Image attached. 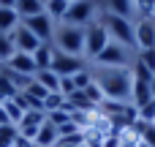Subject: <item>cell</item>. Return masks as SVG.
Masks as SVG:
<instances>
[{"mask_svg": "<svg viewBox=\"0 0 155 147\" xmlns=\"http://www.w3.org/2000/svg\"><path fill=\"white\" fill-rule=\"evenodd\" d=\"M93 74H95V82H98V87L104 90L106 98L131 104V90H134L131 65L128 68H98V65H93Z\"/></svg>", "mask_w": 155, "mask_h": 147, "instance_id": "cell-1", "label": "cell"}, {"mask_svg": "<svg viewBox=\"0 0 155 147\" xmlns=\"http://www.w3.org/2000/svg\"><path fill=\"white\" fill-rule=\"evenodd\" d=\"M101 25L106 27L109 38L123 44L125 49H134L136 52V30H134V19H123V16H114V14H106L101 11Z\"/></svg>", "mask_w": 155, "mask_h": 147, "instance_id": "cell-2", "label": "cell"}, {"mask_svg": "<svg viewBox=\"0 0 155 147\" xmlns=\"http://www.w3.org/2000/svg\"><path fill=\"white\" fill-rule=\"evenodd\" d=\"M54 49L65 52V55H76L84 57V27H71V25H57L54 27V38H52Z\"/></svg>", "mask_w": 155, "mask_h": 147, "instance_id": "cell-3", "label": "cell"}, {"mask_svg": "<svg viewBox=\"0 0 155 147\" xmlns=\"http://www.w3.org/2000/svg\"><path fill=\"white\" fill-rule=\"evenodd\" d=\"M101 16V0H79V3H68L65 16L60 25H71V27H87L90 22H95Z\"/></svg>", "mask_w": 155, "mask_h": 147, "instance_id": "cell-4", "label": "cell"}, {"mask_svg": "<svg viewBox=\"0 0 155 147\" xmlns=\"http://www.w3.org/2000/svg\"><path fill=\"white\" fill-rule=\"evenodd\" d=\"M131 63H134L131 49H125V46L117 44V41H109V44L101 49V55L93 60V65H98V68H128Z\"/></svg>", "mask_w": 155, "mask_h": 147, "instance_id": "cell-5", "label": "cell"}, {"mask_svg": "<svg viewBox=\"0 0 155 147\" xmlns=\"http://www.w3.org/2000/svg\"><path fill=\"white\" fill-rule=\"evenodd\" d=\"M112 38H109V33H106V27L101 25V19H95V22H90L87 27H84V60H95L98 55H101V49L109 44Z\"/></svg>", "mask_w": 155, "mask_h": 147, "instance_id": "cell-6", "label": "cell"}, {"mask_svg": "<svg viewBox=\"0 0 155 147\" xmlns=\"http://www.w3.org/2000/svg\"><path fill=\"white\" fill-rule=\"evenodd\" d=\"M54 46V44H52ZM87 65V60L84 57H76V55H65V52H60V49H54V57H52V71L57 74V76H74L76 71H82Z\"/></svg>", "mask_w": 155, "mask_h": 147, "instance_id": "cell-7", "label": "cell"}, {"mask_svg": "<svg viewBox=\"0 0 155 147\" xmlns=\"http://www.w3.org/2000/svg\"><path fill=\"white\" fill-rule=\"evenodd\" d=\"M22 25L41 41V44H52V38H54V22L46 16V14H38V16H30V19H22Z\"/></svg>", "mask_w": 155, "mask_h": 147, "instance_id": "cell-8", "label": "cell"}, {"mask_svg": "<svg viewBox=\"0 0 155 147\" xmlns=\"http://www.w3.org/2000/svg\"><path fill=\"white\" fill-rule=\"evenodd\" d=\"M134 30H136V52L153 49L155 46V16L136 19V22H134Z\"/></svg>", "mask_w": 155, "mask_h": 147, "instance_id": "cell-9", "label": "cell"}, {"mask_svg": "<svg viewBox=\"0 0 155 147\" xmlns=\"http://www.w3.org/2000/svg\"><path fill=\"white\" fill-rule=\"evenodd\" d=\"M11 35H14V46H16V52L33 55V52H35V49L41 46V41H38V38H35V35H33V33H30V30H27L25 25H19V27H16V30H14Z\"/></svg>", "mask_w": 155, "mask_h": 147, "instance_id": "cell-10", "label": "cell"}, {"mask_svg": "<svg viewBox=\"0 0 155 147\" xmlns=\"http://www.w3.org/2000/svg\"><path fill=\"white\" fill-rule=\"evenodd\" d=\"M101 11L123 16V19H134L136 22V11H134V0H101Z\"/></svg>", "mask_w": 155, "mask_h": 147, "instance_id": "cell-11", "label": "cell"}, {"mask_svg": "<svg viewBox=\"0 0 155 147\" xmlns=\"http://www.w3.org/2000/svg\"><path fill=\"white\" fill-rule=\"evenodd\" d=\"M5 68H11V71H16V74H25V76H35V60H33V55H25V52H16L8 63H5Z\"/></svg>", "mask_w": 155, "mask_h": 147, "instance_id": "cell-12", "label": "cell"}, {"mask_svg": "<svg viewBox=\"0 0 155 147\" xmlns=\"http://www.w3.org/2000/svg\"><path fill=\"white\" fill-rule=\"evenodd\" d=\"M38 147H57V142H60V131L46 120L41 128H38V134H35V139H33Z\"/></svg>", "mask_w": 155, "mask_h": 147, "instance_id": "cell-13", "label": "cell"}, {"mask_svg": "<svg viewBox=\"0 0 155 147\" xmlns=\"http://www.w3.org/2000/svg\"><path fill=\"white\" fill-rule=\"evenodd\" d=\"M52 57H54V46L52 44H41L33 52V60H35V68L38 71H49L52 68Z\"/></svg>", "mask_w": 155, "mask_h": 147, "instance_id": "cell-14", "label": "cell"}, {"mask_svg": "<svg viewBox=\"0 0 155 147\" xmlns=\"http://www.w3.org/2000/svg\"><path fill=\"white\" fill-rule=\"evenodd\" d=\"M147 101H153V90H150V85L147 82H139V79H134V90H131V104L139 109V106H144Z\"/></svg>", "mask_w": 155, "mask_h": 147, "instance_id": "cell-15", "label": "cell"}, {"mask_svg": "<svg viewBox=\"0 0 155 147\" xmlns=\"http://www.w3.org/2000/svg\"><path fill=\"white\" fill-rule=\"evenodd\" d=\"M44 90H49V93H60V76L49 68V71H35V76H33Z\"/></svg>", "mask_w": 155, "mask_h": 147, "instance_id": "cell-16", "label": "cell"}, {"mask_svg": "<svg viewBox=\"0 0 155 147\" xmlns=\"http://www.w3.org/2000/svg\"><path fill=\"white\" fill-rule=\"evenodd\" d=\"M16 14H19V19L38 16V14H44V3L41 0H16Z\"/></svg>", "mask_w": 155, "mask_h": 147, "instance_id": "cell-17", "label": "cell"}, {"mask_svg": "<svg viewBox=\"0 0 155 147\" xmlns=\"http://www.w3.org/2000/svg\"><path fill=\"white\" fill-rule=\"evenodd\" d=\"M22 25L16 8H0V33H14Z\"/></svg>", "mask_w": 155, "mask_h": 147, "instance_id": "cell-18", "label": "cell"}, {"mask_svg": "<svg viewBox=\"0 0 155 147\" xmlns=\"http://www.w3.org/2000/svg\"><path fill=\"white\" fill-rule=\"evenodd\" d=\"M65 8H68V0H49V3L44 5V14H46L54 25H60L63 16H65Z\"/></svg>", "mask_w": 155, "mask_h": 147, "instance_id": "cell-19", "label": "cell"}, {"mask_svg": "<svg viewBox=\"0 0 155 147\" xmlns=\"http://www.w3.org/2000/svg\"><path fill=\"white\" fill-rule=\"evenodd\" d=\"M16 55V46H14V35L11 33H0V63L5 65L11 57Z\"/></svg>", "mask_w": 155, "mask_h": 147, "instance_id": "cell-20", "label": "cell"}, {"mask_svg": "<svg viewBox=\"0 0 155 147\" xmlns=\"http://www.w3.org/2000/svg\"><path fill=\"white\" fill-rule=\"evenodd\" d=\"M71 79H74L76 90H84L87 85H93V82H95V74H93V65H84V68H82V71H76V74H74Z\"/></svg>", "mask_w": 155, "mask_h": 147, "instance_id": "cell-21", "label": "cell"}, {"mask_svg": "<svg viewBox=\"0 0 155 147\" xmlns=\"http://www.w3.org/2000/svg\"><path fill=\"white\" fill-rule=\"evenodd\" d=\"M60 109H65V95L63 93H49L44 98V112L49 115V112H60Z\"/></svg>", "mask_w": 155, "mask_h": 147, "instance_id": "cell-22", "label": "cell"}, {"mask_svg": "<svg viewBox=\"0 0 155 147\" xmlns=\"http://www.w3.org/2000/svg\"><path fill=\"white\" fill-rule=\"evenodd\" d=\"M19 139V128L16 125H3L0 128V147H14Z\"/></svg>", "mask_w": 155, "mask_h": 147, "instance_id": "cell-23", "label": "cell"}, {"mask_svg": "<svg viewBox=\"0 0 155 147\" xmlns=\"http://www.w3.org/2000/svg\"><path fill=\"white\" fill-rule=\"evenodd\" d=\"M134 11H136V19L155 16V0H134Z\"/></svg>", "mask_w": 155, "mask_h": 147, "instance_id": "cell-24", "label": "cell"}, {"mask_svg": "<svg viewBox=\"0 0 155 147\" xmlns=\"http://www.w3.org/2000/svg\"><path fill=\"white\" fill-rule=\"evenodd\" d=\"M82 93H84V98H87V101H90L93 106H101V104H104V98H106V95H104V90L98 87V82L87 85V87H84Z\"/></svg>", "mask_w": 155, "mask_h": 147, "instance_id": "cell-25", "label": "cell"}, {"mask_svg": "<svg viewBox=\"0 0 155 147\" xmlns=\"http://www.w3.org/2000/svg\"><path fill=\"white\" fill-rule=\"evenodd\" d=\"M136 60H139L147 71H153V74H155V46H153V49H142V52H136Z\"/></svg>", "mask_w": 155, "mask_h": 147, "instance_id": "cell-26", "label": "cell"}, {"mask_svg": "<svg viewBox=\"0 0 155 147\" xmlns=\"http://www.w3.org/2000/svg\"><path fill=\"white\" fill-rule=\"evenodd\" d=\"M3 109H5V115H8V120H11L14 125H19V123H22V115H25V112H22V109H19V106H16V104H14L11 98H8V101L3 104Z\"/></svg>", "mask_w": 155, "mask_h": 147, "instance_id": "cell-27", "label": "cell"}, {"mask_svg": "<svg viewBox=\"0 0 155 147\" xmlns=\"http://www.w3.org/2000/svg\"><path fill=\"white\" fill-rule=\"evenodd\" d=\"M136 112H139V120H144V123H155V98H153V101H147L144 106H139Z\"/></svg>", "mask_w": 155, "mask_h": 147, "instance_id": "cell-28", "label": "cell"}, {"mask_svg": "<svg viewBox=\"0 0 155 147\" xmlns=\"http://www.w3.org/2000/svg\"><path fill=\"white\" fill-rule=\"evenodd\" d=\"M25 93H27L30 98H35V101H41V104H44V98L49 95V90H44V87H41V85H38L35 79H33V85H30V87H27Z\"/></svg>", "mask_w": 155, "mask_h": 147, "instance_id": "cell-29", "label": "cell"}, {"mask_svg": "<svg viewBox=\"0 0 155 147\" xmlns=\"http://www.w3.org/2000/svg\"><path fill=\"white\" fill-rule=\"evenodd\" d=\"M60 93H63L65 98H71V95L76 93V85H74L71 76H60Z\"/></svg>", "mask_w": 155, "mask_h": 147, "instance_id": "cell-30", "label": "cell"}, {"mask_svg": "<svg viewBox=\"0 0 155 147\" xmlns=\"http://www.w3.org/2000/svg\"><path fill=\"white\" fill-rule=\"evenodd\" d=\"M139 142H144L147 147H155V123H150V125L144 128V134H142Z\"/></svg>", "mask_w": 155, "mask_h": 147, "instance_id": "cell-31", "label": "cell"}, {"mask_svg": "<svg viewBox=\"0 0 155 147\" xmlns=\"http://www.w3.org/2000/svg\"><path fill=\"white\" fill-rule=\"evenodd\" d=\"M3 125H14L11 120H8V115H5V109H3V104H0V128Z\"/></svg>", "mask_w": 155, "mask_h": 147, "instance_id": "cell-32", "label": "cell"}, {"mask_svg": "<svg viewBox=\"0 0 155 147\" xmlns=\"http://www.w3.org/2000/svg\"><path fill=\"white\" fill-rule=\"evenodd\" d=\"M0 8H16V0H0Z\"/></svg>", "mask_w": 155, "mask_h": 147, "instance_id": "cell-33", "label": "cell"}, {"mask_svg": "<svg viewBox=\"0 0 155 147\" xmlns=\"http://www.w3.org/2000/svg\"><path fill=\"white\" fill-rule=\"evenodd\" d=\"M150 90H153V98H155V76H153V82H150Z\"/></svg>", "mask_w": 155, "mask_h": 147, "instance_id": "cell-34", "label": "cell"}, {"mask_svg": "<svg viewBox=\"0 0 155 147\" xmlns=\"http://www.w3.org/2000/svg\"><path fill=\"white\" fill-rule=\"evenodd\" d=\"M5 101H8V98H5V95H3V93H0V104H5Z\"/></svg>", "mask_w": 155, "mask_h": 147, "instance_id": "cell-35", "label": "cell"}, {"mask_svg": "<svg viewBox=\"0 0 155 147\" xmlns=\"http://www.w3.org/2000/svg\"><path fill=\"white\" fill-rule=\"evenodd\" d=\"M139 147H147V145H144V142H139Z\"/></svg>", "mask_w": 155, "mask_h": 147, "instance_id": "cell-36", "label": "cell"}, {"mask_svg": "<svg viewBox=\"0 0 155 147\" xmlns=\"http://www.w3.org/2000/svg\"><path fill=\"white\" fill-rule=\"evenodd\" d=\"M68 3H79V0H68Z\"/></svg>", "mask_w": 155, "mask_h": 147, "instance_id": "cell-37", "label": "cell"}, {"mask_svg": "<svg viewBox=\"0 0 155 147\" xmlns=\"http://www.w3.org/2000/svg\"><path fill=\"white\" fill-rule=\"evenodd\" d=\"M41 3H44V5H46V3H49V0H41Z\"/></svg>", "mask_w": 155, "mask_h": 147, "instance_id": "cell-38", "label": "cell"}]
</instances>
